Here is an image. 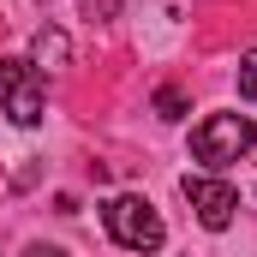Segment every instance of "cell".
<instances>
[{
	"instance_id": "1",
	"label": "cell",
	"mask_w": 257,
	"mask_h": 257,
	"mask_svg": "<svg viewBox=\"0 0 257 257\" xmlns=\"http://www.w3.org/2000/svg\"><path fill=\"white\" fill-rule=\"evenodd\" d=\"M102 227H108V239L114 245H126V251H162L168 245V227H162V215H156V203L138 192H114L102 203Z\"/></svg>"
},
{
	"instance_id": "2",
	"label": "cell",
	"mask_w": 257,
	"mask_h": 257,
	"mask_svg": "<svg viewBox=\"0 0 257 257\" xmlns=\"http://www.w3.org/2000/svg\"><path fill=\"white\" fill-rule=\"evenodd\" d=\"M251 144H257L251 114H203L192 126V156L209 174H221V168H233L239 156H251Z\"/></svg>"
},
{
	"instance_id": "3",
	"label": "cell",
	"mask_w": 257,
	"mask_h": 257,
	"mask_svg": "<svg viewBox=\"0 0 257 257\" xmlns=\"http://www.w3.org/2000/svg\"><path fill=\"white\" fill-rule=\"evenodd\" d=\"M42 72L24 60V54H0V114L12 120L18 132L42 126Z\"/></svg>"
},
{
	"instance_id": "4",
	"label": "cell",
	"mask_w": 257,
	"mask_h": 257,
	"mask_svg": "<svg viewBox=\"0 0 257 257\" xmlns=\"http://www.w3.org/2000/svg\"><path fill=\"white\" fill-rule=\"evenodd\" d=\"M180 192H186L192 215L209 227V233L233 227V215H239V192H233L227 180H215V174H186V180H180Z\"/></svg>"
},
{
	"instance_id": "5",
	"label": "cell",
	"mask_w": 257,
	"mask_h": 257,
	"mask_svg": "<svg viewBox=\"0 0 257 257\" xmlns=\"http://www.w3.org/2000/svg\"><path fill=\"white\" fill-rule=\"evenodd\" d=\"M66 60H72V36L54 30V24H42V30L30 36V66H36V72H42V66H48V72H60Z\"/></svg>"
},
{
	"instance_id": "6",
	"label": "cell",
	"mask_w": 257,
	"mask_h": 257,
	"mask_svg": "<svg viewBox=\"0 0 257 257\" xmlns=\"http://www.w3.org/2000/svg\"><path fill=\"white\" fill-rule=\"evenodd\" d=\"M186 114H192L186 90H180V84H162V90H156V120H168V126H174V120H186Z\"/></svg>"
},
{
	"instance_id": "7",
	"label": "cell",
	"mask_w": 257,
	"mask_h": 257,
	"mask_svg": "<svg viewBox=\"0 0 257 257\" xmlns=\"http://www.w3.org/2000/svg\"><path fill=\"white\" fill-rule=\"evenodd\" d=\"M239 102H257V48L239 54Z\"/></svg>"
},
{
	"instance_id": "8",
	"label": "cell",
	"mask_w": 257,
	"mask_h": 257,
	"mask_svg": "<svg viewBox=\"0 0 257 257\" xmlns=\"http://www.w3.org/2000/svg\"><path fill=\"white\" fill-rule=\"evenodd\" d=\"M78 12H84L90 24H114V18H120V0H78Z\"/></svg>"
},
{
	"instance_id": "9",
	"label": "cell",
	"mask_w": 257,
	"mask_h": 257,
	"mask_svg": "<svg viewBox=\"0 0 257 257\" xmlns=\"http://www.w3.org/2000/svg\"><path fill=\"white\" fill-rule=\"evenodd\" d=\"M18 257H66V251H60V245H48V239H30Z\"/></svg>"
}]
</instances>
